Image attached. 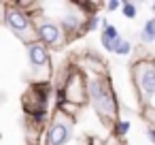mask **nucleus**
I'll return each mask as SVG.
<instances>
[{
  "label": "nucleus",
  "mask_w": 155,
  "mask_h": 145,
  "mask_svg": "<svg viewBox=\"0 0 155 145\" xmlns=\"http://www.w3.org/2000/svg\"><path fill=\"white\" fill-rule=\"evenodd\" d=\"M87 102L98 113V117L104 119L106 124H115L121 117L119 115L121 105H119L117 92H115L108 75L87 77Z\"/></svg>",
  "instance_id": "nucleus-1"
},
{
  "label": "nucleus",
  "mask_w": 155,
  "mask_h": 145,
  "mask_svg": "<svg viewBox=\"0 0 155 145\" xmlns=\"http://www.w3.org/2000/svg\"><path fill=\"white\" fill-rule=\"evenodd\" d=\"M130 75L134 90L138 94V100L142 107L151 105L155 100V60L153 58H136L130 64Z\"/></svg>",
  "instance_id": "nucleus-2"
},
{
  "label": "nucleus",
  "mask_w": 155,
  "mask_h": 145,
  "mask_svg": "<svg viewBox=\"0 0 155 145\" xmlns=\"http://www.w3.org/2000/svg\"><path fill=\"white\" fill-rule=\"evenodd\" d=\"M58 92L66 102L79 105V107L87 105V75L81 71V66H77V64L66 66Z\"/></svg>",
  "instance_id": "nucleus-3"
},
{
  "label": "nucleus",
  "mask_w": 155,
  "mask_h": 145,
  "mask_svg": "<svg viewBox=\"0 0 155 145\" xmlns=\"http://www.w3.org/2000/svg\"><path fill=\"white\" fill-rule=\"evenodd\" d=\"M5 26L24 43V45H30L32 41H36V30H34V22L32 17L21 11L15 2H7L5 7Z\"/></svg>",
  "instance_id": "nucleus-4"
},
{
  "label": "nucleus",
  "mask_w": 155,
  "mask_h": 145,
  "mask_svg": "<svg viewBox=\"0 0 155 145\" xmlns=\"http://www.w3.org/2000/svg\"><path fill=\"white\" fill-rule=\"evenodd\" d=\"M72 136H74V119L55 111L45 128V145H68Z\"/></svg>",
  "instance_id": "nucleus-5"
},
{
  "label": "nucleus",
  "mask_w": 155,
  "mask_h": 145,
  "mask_svg": "<svg viewBox=\"0 0 155 145\" xmlns=\"http://www.w3.org/2000/svg\"><path fill=\"white\" fill-rule=\"evenodd\" d=\"M34 30H36V41H41L47 49H58V47L66 45V36H64L60 24L45 15L34 19Z\"/></svg>",
  "instance_id": "nucleus-6"
},
{
  "label": "nucleus",
  "mask_w": 155,
  "mask_h": 145,
  "mask_svg": "<svg viewBox=\"0 0 155 145\" xmlns=\"http://www.w3.org/2000/svg\"><path fill=\"white\" fill-rule=\"evenodd\" d=\"M85 19H87V15L77 7V2H72L66 9V13H62L58 24H60V28H62V32L66 36V43H70L77 36L85 34Z\"/></svg>",
  "instance_id": "nucleus-7"
},
{
  "label": "nucleus",
  "mask_w": 155,
  "mask_h": 145,
  "mask_svg": "<svg viewBox=\"0 0 155 145\" xmlns=\"http://www.w3.org/2000/svg\"><path fill=\"white\" fill-rule=\"evenodd\" d=\"M26 54H28V62H30L34 73H49V68H51V51L41 41H32L30 45H26Z\"/></svg>",
  "instance_id": "nucleus-8"
},
{
  "label": "nucleus",
  "mask_w": 155,
  "mask_h": 145,
  "mask_svg": "<svg viewBox=\"0 0 155 145\" xmlns=\"http://www.w3.org/2000/svg\"><path fill=\"white\" fill-rule=\"evenodd\" d=\"M117 39H121V32H119L117 26L108 24L106 28L100 30V43H102V47H104L106 51H113V43H115Z\"/></svg>",
  "instance_id": "nucleus-9"
},
{
  "label": "nucleus",
  "mask_w": 155,
  "mask_h": 145,
  "mask_svg": "<svg viewBox=\"0 0 155 145\" xmlns=\"http://www.w3.org/2000/svg\"><path fill=\"white\" fill-rule=\"evenodd\" d=\"M140 41L144 45H153L155 43V17H151V19L144 22V26L140 30Z\"/></svg>",
  "instance_id": "nucleus-10"
},
{
  "label": "nucleus",
  "mask_w": 155,
  "mask_h": 145,
  "mask_svg": "<svg viewBox=\"0 0 155 145\" xmlns=\"http://www.w3.org/2000/svg\"><path fill=\"white\" fill-rule=\"evenodd\" d=\"M130 130H132V122L125 119V117H119V119L113 124V134L119 136V139H125V136L130 134Z\"/></svg>",
  "instance_id": "nucleus-11"
},
{
  "label": "nucleus",
  "mask_w": 155,
  "mask_h": 145,
  "mask_svg": "<svg viewBox=\"0 0 155 145\" xmlns=\"http://www.w3.org/2000/svg\"><path fill=\"white\" fill-rule=\"evenodd\" d=\"M132 49H134L132 41H127V39H123V36L113 43V54H117V56H130Z\"/></svg>",
  "instance_id": "nucleus-12"
},
{
  "label": "nucleus",
  "mask_w": 155,
  "mask_h": 145,
  "mask_svg": "<svg viewBox=\"0 0 155 145\" xmlns=\"http://www.w3.org/2000/svg\"><path fill=\"white\" fill-rule=\"evenodd\" d=\"M121 13L125 19H136V13H138V7L134 2H121Z\"/></svg>",
  "instance_id": "nucleus-13"
},
{
  "label": "nucleus",
  "mask_w": 155,
  "mask_h": 145,
  "mask_svg": "<svg viewBox=\"0 0 155 145\" xmlns=\"http://www.w3.org/2000/svg\"><path fill=\"white\" fill-rule=\"evenodd\" d=\"M100 28V15H89L85 19V32H96Z\"/></svg>",
  "instance_id": "nucleus-14"
},
{
  "label": "nucleus",
  "mask_w": 155,
  "mask_h": 145,
  "mask_svg": "<svg viewBox=\"0 0 155 145\" xmlns=\"http://www.w3.org/2000/svg\"><path fill=\"white\" fill-rule=\"evenodd\" d=\"M142 115L149 119V126H155V107H153V105L142 107Z\"/></svg>",
  "instance_id": "nucleus-15"
},
{
  "label": "nucleus",
  "mask_w": 155,
  "mask_h": 145,
  "mask_svg": "<svg viewBox=\"0 0 155 145\" xmlns=\"http://www.w3.org/2000/svg\"><path fill=\"white\" fill-rule=\"evenodd\" d=\"M104 145H125V141L119 139V136H115V134H110L108 139H104Z\"/></svg>",
  "instance_id": "nucleus-16"
},
{
  "label": "nucleus",
  "mask_w": 155,
  "mask_h": 145,
  "mask_svg": "<svg viewBox=\"0 0 155 145\" xmlns=\"http://www.w3.org/2000/svg\"><path fill=\"white\" fill-rule=\"evenodd\" d=\"M147 139L155 145V126H149V128H147Z\"/></svg>",
  "instance_id": "nucleus-17"
},
{
  "label": "nucleus",
  "mask_w": 155,
  "mask_h": 145,
  "mask_svg": "<svg viewBox=\"0 0 155 145\" xmlns=\"http://www.w3.org/2000/svg\"><path fill=\"white\" fill-rule=\"evenodd\" d=\"M104 7H106V11H117V9H119V2H115V0H113V2H106Z\"/></svg>",
  "instance_id": "nucleus-18"
},
{
  "label": "nucleus",
  "mask_w": 155,
  "mask_h": 145,
  "mask_svg": "<svg viewBox=\"0 0 155 145\" xmlns=\"http://www.w3.org/2000/svg\"><path fill=\"white\" fill-rule=\"evenodd\" d=\"M5 7H7V5H0V13H5Z\"/></svg>",
  "instance_id": "nucleus-19"
},
{
  "label": "nucleus",
  "mask_w": 155,
  "mask_h": 145,
  "mask_svg": "<svg viewBox=\"0 0 155 145\" xmlns=\"http://www.w3.org/2000/svg\"><path fill=\"white\" fill-rule=\"evenodd\" d=\"M151 11H153V13H155V2H153V5H151Z\"/></svg>",
  "instance_id": "nucleus-20"
},
{
  "label": "nucleus",
  "mask_w": 155,
  "mask_h": 145,
  "mask_svg": "<svg viewBox=\"0 0 155 145\" xmlns=\"http://www.w3.org/2000/svg\"><path fill=\"white\" fill-rule=\"evenodd\" d=\"M153 60H155V58H153Z\"/></svg>",
  "instance_id": "nucleus-21"
}]
</instances>
